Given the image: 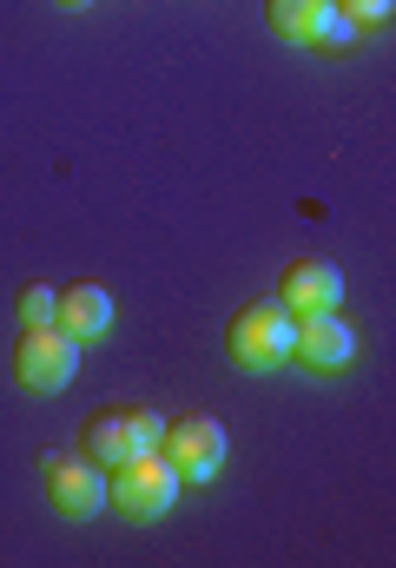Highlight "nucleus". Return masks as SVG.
<instances>
[{
    "label": "nucleus",
    "mask_w": 396,
    "mask_h": 568,
    "mask_svg": "<svg viewBox=\"0 0 396 568\" xmlns=\"http://www.w3.org/2000/svg\"><path fill=\"white\" fill-rule=\"evenodd\" d=\"M165 436H172V469L185 483H212L225 469V456H232V436H225V424H212V417H185V424H172Z\"/></svg>",
    "instance_id": "nucleus-6"
},
{
    "label": "nucleus",
    "mask_w": 396,
    "mask_h": 568,
    "mask_svg": "<svg viewBox=\"0 0 396 568\" xmlns=\"http://www.w3.org/2000/svg\"><path fill=\"white\" fill-rule=\"evenodd\" d=\"M291 317H311V311H337L344 304V272L337 265H324V258H304V265H291V278H284V297H277Z\"/></svg>",
    "instance_id": "nucleus-8"
},
{
    "label": "nucleus",
    "mask_w": 396,
    "mask_h": 568,
    "mask_svg": "<svg viewBox=\"0 0 396 568\" xmlns=\"http://www.w3.org/2000/svg\"><path fill=\"white\" fill-rule=\"evenodd\" d=\"M53 317H60V291H53V284H27V291H20V324L40 331V324H53Z\"/></svg>",
    "instance_id": "nucleus-11"
},
{
    "label": "nucleus",
    "mask_w": 396,
    "mask_h": 568,
    "mask_svg": "<svg viewBox=\"0 0 396 568\" xmlns=\"http://www.w3.org/2000/svg\"><path fill=\"white\" fill-rule=\"evenodd\" d=\"M291 344H297V317L284 304H252L238 324H232V357L245 371H277L291 364Z\"/></svg>",
    "instance_id": "nucleus-5"
},
{
    "label": "nucleus",
    "mask_w": 396,
    "mask_h": 568,
    "mask_svg": "<svg viewBox=\"0 0 396 568\" xmlns=\"http://www.w3.org/2000/svg\"><path fill=\"white\" fill-rule=\"evenodd\" d=\"M113 317H120V304H113V291L106 284H73V291H60V331L67 337H80V344H93V337H106L113 331Z\"/></svg>",
    "instance_id": "nucleus-9"
},
{
    "label": "nucleus",
    "mask_w": 396,
    "mask_h": 568,
    "mask_svg": "<svg viewBox=\"0 0 396 568\" xmlns=\"http://www.w3.org/2000/svg\"><path fill=\"white\" fill-rule=\"evenodd\" d=\"M291 357L311 364V371H344V364L357 357V331H351L337 311H311V317H297V344H291Z\"/></svg>",
    "instance_id": "nucleus-7"
},
{
    "label": "nucleus",
    "mask_w": 396,
    "mask_h": 568,
    "mask_svg": "<svg viewBox=\"0 0 396 568\" xmlns=\"http://www.w3.org/2000/svg\"><path fill=\"white\" fill-rule=\"evenodd\" d=\"M47 503L67 523H93L113 503V469H100L93 456H47Z\"/></svg>",
    "instance_id": "nucleus-4"
},
{
    "label": "nucleus",
    "mask_w": 396,
    "mask_h": 568,
    "mask_svg": "<svg viewBox=\"0 0 396 568\" xmlns=\"http://www.w3.org/2000/svg\"><path fill=\"white\" fill-rule=\"evenodd\" d=\"M87 456L100 463V469H120L132 456V429H126V417L113 410V417H93V429H87Z\"/></svg>",
    "instance_id": "nucleus-10"
},
{
    "label": "nucleus",
    "mask_w": 396,
    "mask_h": 568,
    "mask_svg": "<svg viewBox=\"0 0 396 568\" xmlns=\"http://www.w3.org/2000/svg\"><path fill=\"white\" fill-rule=\"evenodd\" d=\"M126 429H132V456H145V449H165V417L159 410H126Z\"/></svg>",
    "instance_id": "nucleus-12"
},
{
    "label": "nucleus",
    "mask_w": 396,
    "mask_h": 568,
    "mask_svg": "<svg viewBox=\"0 0 396 568\" xmlns=\"http://www.w3.org/2000/svg\"><path fill=\"white\" fill-rule=\"evenodd\" d=\"M60 7H67V13H87V7H93V0H60Z\"/></svg>",
    "instance_id": "nucleus-14"
},
{
    "label": "nucleus",
    "mask_w": 396,
    "mask_h": 568,
    "mask_svg": "<svg viewBox=\"0 0 396 568\" xmlns=\"http://www.w3.org/2000/svg\"><path fill=\"white\" fill-rule=\"evenodd\" d=\"M264 20H271V33L291 40V47H317V53L357 47V27L337 13V0H264Z\"/></svg>",
    "instance_id": "nucleus-2"
},
{
    "label": "nucleus",
    "mask_w": 396,
    "mask_h": 568,
    "mask_svg": "<svg viewBox=\"0 0 396 568\" xmlns=\"http://www.w3.org/2000/svg\"><path fill=\"white\" fill-rule=\"evenodd\" d=\"M120 483H113V503L126 509L132 523H159V516H172V503H179V469H172V456H159V449H145V456H126L120 469H113Z\"/></svg>",
    "instance_id": "nucleus-3"
},
{
    "label": "nucleus",
    "mask_w": 396,
    "mask_h": 568,
    "mask_svg": "<svg viewBox=\"0 0 396 568\" xmlns=\"http://www.w3.org/2000/svg\"><path fill=\"white\" fill-rule=\"evenodd\" d=\"M337 13L364 33V27H390V13H396V0H337Z\"/></svg>",
    "instance_id": "nucleus-13"
},
{
    "label": "nucleus",
    "mask_w": 396,
    "mask_h": 568,
    "mask_svg": "<svg viewBox=\"0 0 396 568\" xmlns=\"http://www.w3.org/2000/svg\"><path fill=\"white\" fill-rule=\"evenodd\" d=\"M13 377H20L33 397H60V390L80 377V337H67L60 324L27 331L20 351H13Z\"/></svg>",
    "instance_id": "nucleus-1"
}]
</instances>
